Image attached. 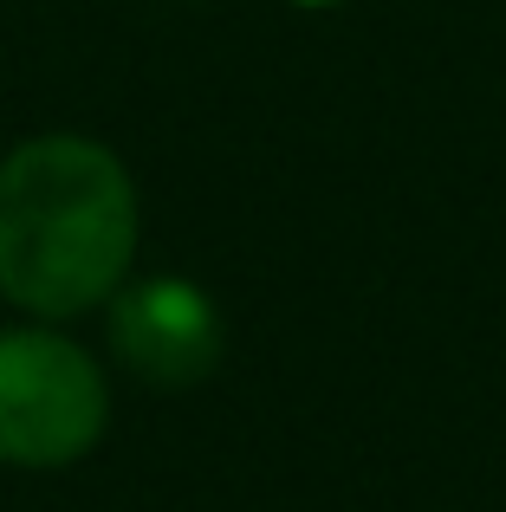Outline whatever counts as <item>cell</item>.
Listing matches in <instances>:
<instances>
[{"instance_id":"cell-1","label":"cell","mask_w":506,"mask_h":512,"mask_svg":"<svg viewBox=\"0 0 506 512\" xmlns=\"http://www.w3.org/2000/svg\"><path fill=\"white\" fill-rule=\"evenodd\" d=\"M143 208L111 143L26 137L0 156V299L65 325L117 299L137 266Z\"/></svg>"},{"instance_id":"cell-2","label":"cell","mask_w":506,"mask_h":512,"mask_svg":"<svg viewBox=\"0 0 506 512\" xmlns=\"http://www.w3.org/2000/svg\"><path fill=\"white\" fill-rule=\"evenodd\" d=\"M111 428V383L98 357L59 325L0 331V467L59 474L78 467Z\"/></svg>"},{"instance_id":"cell-3","label":"cell","mask_w":506,"mask_h":512,"mask_svg":"<svg viewBox=\"0 0 506 512\" xmlns=\"http://www.w3.org/2000/svg\"><path fill=\"white\" fill-rule=\"evenodd\" d=\"M104 331H111V357L150 389H195L202 376H215L228 350L221 305L182 273L124 279L104 305Z\"/></svg>"},{"instance_id":"cell-4","label":"cell","mask_w":506,"mask_h":512,"mask_svg":"<svg viewBox=\"0 0 506 512\" xmlns=\"http://www.w3.org/2000/svg\"><path fill=\"white\" fill-rule=\"evenodd\" d=\"M299 7H338V0H299Z\"/></svg>"}]
</instances>
